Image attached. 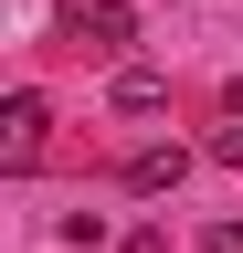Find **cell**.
Segmentation results:
<instances>
[{
  "label": "cell",
  "instance_id": "1",
  "mask_svg": "<svg viewBox=\"0 0 243 253\" xmlns=\"http://www.w3.org/2000/svg\"><path fill=\"white\" fill-rule=\"evenodd\" d=\"M64 42H74V53H127V42H138V11H116V0L85 11V0H74V11H64Z\"/></svg>",
  "mask_w": 243,
  "mask_h": 253
},
{
  "label": "cell",
  "instance_id": "5",
  "mask_svg": "<svg viewBox=\"0 0 243 253\" xmlns=\"http://www.w3.org/2000/svg\"><path fill=\"white\" fill-rule=\"evenodd\" d=\"M211 158H233V169H243V116L222 126V137H211Z\"/></svg>",
  "mask_w": 243,
  "mask_h": 253
},
{
  "label": "cell",
  "instance_id": "6",
  "mask_svg": "<svg viewBox=\"0 0 243 253\" xmlns=\"http://www.w3.org/2000/svg\"><path fill=\"white\" fill-rule=\"evenodd\" d=\"M211 253H243V221H211Z\"/></svg>",
  "mask_w": 243,
  "mask_h": 253
},
{
  "label": "cell",
  "instance_id": "7",
  "mask_svg": "<svg viewBox=\"0 0 243 253\" xmlns=\"http://www.w3.org/2000/svg\"><path fill=\"white\" fill-rule=\"evenodd\" d=\"M222 106H233V116H243V84H233V95H222Z\"/></svg>",
  "mask_w": 243,
  "mask_h": 253
},
{
  "label": "cell",
  "instance_id": "2",
  "mask_svg": "<svg viewBox=\"0 0 243 253\" xmlns=\"http://www.w3.org/2000/svg\"><path fill=\"white\" fill-rule=\"evenodd\" d=\"M0 148H11V169L43 158V95H11V106H0Z\"/></svg>",
  "mask_w": 243,
  "mask_h": 253
},
{
  "label": "cell",
  "instance_id": "3",
  "mask_svg": "<svg viewBox=\"0 0 243 253\" xmlns=\"http://www.w3.org/2000/svg\"><path fill=\"white\" fill-rule=\"evenodd\" d=\"M180 179H191V148H138L127 158V190H138V201H159V190H180Z\"/></svg>",
  "mask_w": 243,
  "mask_h": 253
},
{
  "label": "cell",
  "instance_id": "4",
  "mask_svg": "<svg viewBox=\"0 0 243 253\" xmlns=\"http://www.w3.org/2000/svg\"><path fill=\"white\" fill-rule=\"evenodd\" d=\"M106 106H116V116H159V106H169V74H148V63H127V74L106 84Z\"/></svg>",
  "mask_w": 243,
  "mask_h": 253
}]
</instances>
